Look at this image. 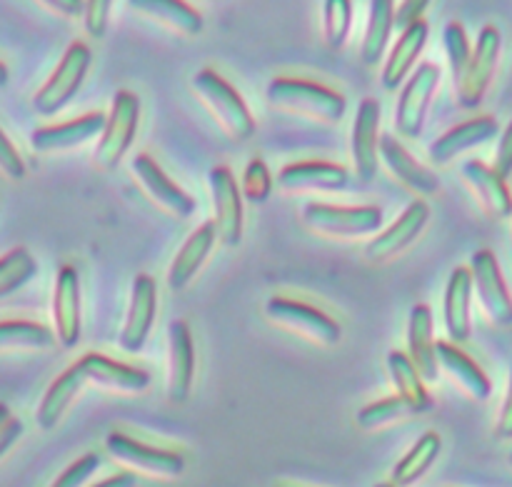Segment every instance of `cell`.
<instances>
[{"mask_svg": "<svg viewBox=\"0 0 512 487\" xmlns=\"http://www.w3.org/2000/svg\"><path fill=\"white\" fill-rule=\"evenodd\" d=\"M215 238H218V233H215L213 220H208V223L200 225L195 233H190V238L185 240L183 248L178 250L175 260L170 263V270H168V288L170 290L188 288L190 280L198 275V270L203 268L205 260H208L210 250H213V245H215Z\"/></svg>", "mask_w": 512, "mask_h": 487, "instance_id": "cell-26", "label": "cell"}, {"mask_svg": "<svg viewBox=\"0 0 512 487\" xmlns=\"http://www.w3.org/2000/svg\"><path fill=\"white\" fill-rule=\"evenodd\" d=\"M413 415H415V410L410 408V405L405 403L400 395H393V398L375 400V403L360 408L358 415H355V423H358V428L373 433V430L385 428V425L400 423V420L413 418Z\"/></svg>", "mask_w": 512, "mask_h": 487, "instance_id": "cell-35", "label": "cell"}, {"mask_svg": "<svg viewBox=\"0 0 512 487\" xmlns=\"http://www.w3.org/2000/svg\"><path fill=\"white\" fill-rule=\"evenodd\" d=\"M208 185L215 205V233L225 248H235L243 240V195L235 175L225 165H215L208 173Z\"/></svg>", "mask_w": 512, "mask_h": 487, "instance_id": "cell-11", "label": "cell"}, {"mask_svg": "<svg viewBox=\"0 0 512 487\" xmlns=\"http://www.w3.org/2000/svg\"><path fill=\"white\" fill-rule=\"evenodd\" d=\"M140 125V98L130 90H118L113 98V108H110L108 120H105V130L100 135V143L95 148V168L108 173L120 165L125 153L133 145L135 133Z\"/></svg>", "mask_w": 512, "mask_h": 487, "instance_id": "cell-3", "label": "cell"}, {"mask_svg": "<svg viewBox=\"0 0 512 487\" xmlns=\"http://www.w3.org/2000/svg\"><path fill=\"white\" fill-rule=\"evenodd\" d=\"M395 28V0H370L368 25H365L363 43H360V60L365 65H375L388 50L390 35Z\"/></svg>", "mask_w": 512, "mask_h": 487, "instance_id": "cell-32", "label": "cell"}, {"mask_svg": "<svg viewBox=\"0 0 512 487\" xmlns=\"http://www.w3.org/2000/svg\"><path fill=\"white\" fill-rule=\"evenodd\" d=\"M463 178L468 180L470 188L480 198L483 208L488 210L493 218H510L512 215V195L508 190V183L495 173L490 165L480 163V160H468L463 163Z\"/></svg>", "mask_w": 512, "mask_h": 487, "instance_id": "cell-29", "label": "cell"}, {"mask_svg": "<svg viewBox=\"0 0 512 487\" xmlns=\"http://www.w3.org/2000/svg\"><path fill=\"white\" fill-rule=\"evenodd\" d=\"M470 278H473V288L478 293L485 315L500 328L512 325V295L508 285H505L503 270H500L493 250H478L473 255Z\"/></svg>", "mask_w": 512, "mask_h": 487, "instance_id": "cell-10", "label": "cell"}, {"mask_svg": "<svg viewBox=\"0 0 512 487\" xmlns=\"http://www.w3.org/2000/svg\"><path fill=\"white\" fill-rule=\"evenodd\" d=\"M98 468H100V455L88 453L80 460H75L73 465H68V468L58 475V480H55L50 487H83L90 478H93Z\"/></svg>", "mask_w": 512, "mask_h": 487, "instance_id": "cell-40", "label": "cell"}, {"mask_svg": "<svg viewBox=\"0 0 512 487\" xmlns=\"http://www.w3.org/2000/svg\"><path fill=\"white\" fill-rule=\"evenodd\" d=\"M435 360H438V368H443L465 393L473 400H488L493 393V383H490L488 375L480 370V365L475 363L470 355H465L458 345L448 343V340H438L435 343Z\"/></svg>", "mask_w": 512, "mask_h": 487, "instance_id": "cell-23", "label": "cell"}, {"mask_svg": "<svg viewBox=\"0 0 512 487\" xmlns=\"http://www.w3.org/2000/svg\"><path fill=\"white\" fill-rule=\"evenodd\" d=\"M388 373L398 395L415 410V415H425L433 410V398L425 390L423 378L415 370V365L410 363L408 353H403V350L388 353Z\"/></svg>", "mask_w": 512, "mask_h": 487, "instance_id": "cell-31", "label": "cell"}, {"mask_svg": "<svg viewBox=\"0 0 512 487\" xmlns=\"http://www.w3.org/2000/svg\"><path fill=\"white\" fill-rule=\"evenodd\" d=\"M273 193V175H270L268 165L260 158L250 160L248 168L243 173V188H240V195H243L248 203L260 205L270 198Z\"/></svg>", "mask_w": 512, "mask_h": 487, "instance_id": "cell-39", "label": "cell"}, {"mask_svg": "<svg viewBox=\"0 0 512 487\" xmlns=\"http://www.w3.org/2000/svg\"><path fill=\"white\" fill-rule=\"evenodd\" d=\"M55 333L33 320H0V350H48Z\"/></svg>", "mask_w": 512, "mask_h": 487, "instance_id": "cell-34", "label": "cell"}, {"mask_svg": "<svg viewBox=\"0 0 512 487\" xmlns=\"http://www.w3.org/2000/svg\"><path fill=\"white\" fill-rule=\"evenodd\" d=\"M195 93L200 95L210 108L213 118L223 125L225 133L238 143H245L255 135V118L248 110L245 100L240 98L238 90L213 68H203L193 78Z\"/></svg>", "mask_w": 512, "mask_h": 487, "instance_id": "cell-2", "label": "cell"}, {"mask_svg": "<svg viewBox=\"0 0 512 487\" xmlns=\"http://www.w3.org/2000/svg\"><path fill=\"white\" fill-rule=\"evenodd\" d=\"M493 170L503 180H508L512 175V120L508 123V128H505L503 138H500V148H498V155H495Z\"/></svg>", "mask_w": 512, "mask_h": 487, "instance_id": "cell-45", "label": "cell"}, {"mask_svg": "<svg viewBox=\"0 0 512 487\" xmlns=\"http://www.w3.org/2000/svg\"><path fill=\"white\" fill-rule=\"evenodd\" d=\"M443 45L445 53H448L450 70H453V80L458 85V80L463 78L465 68L470 63V55H473V48H470L468 33L460 23H448L443 30Z\"/></svg>", "mask_w": 512, "mask_h": 487, "instance_id": "cell-38", "label": "cell"}, {"mask_svg": "<svg viewBox=\"0 0 512 487\" xmlns=\"http://www.w3.org/2000/svg\"><path fill=\"white\" fill-rule=\"evenodd\" d=\"M83 388H85V378L78 370V365H70L68 370H63V373L50 383V388L45 390L43 400H40L38 413H35V423H38V428L53 430L55 425L63 420L65 410L70 408V403L78 398Z\"/></svg>", "mask_w": 512, "mask_h": 487, "instance_id": "cell-30", "label": "cell"}, {"mask_svg": "<svg viewBox=\"0 0 512 487\" xmlns=\"http://www.w3.org/2000/svg\"><path fill=\"white\" fill-rule=\"evenodd\" d=\"M135 485H138L135 473H118V475H113V478L103 480V483H98L93 487H135Z\"/></svg>", "mask_w": 512, "mask_h": 487, "instance_id": "cell-48", "label": "cell"}, {"mask_svg": "<svg viewBox=\"0 0 512 487\" xmlns=\"http://www.w3.org/2000/svg\"><path fill=\"white\" fill-rule=\"evenodd\" d=\"M38 273V263L30 255V250L15 248L8 255L0 258V298L5 295H13L15 290H20L23 285H28L30 280Z\"/></svg>", "mask_w": 512, "mask_h": 487, "instance_id": "cell-36", "label": "cell"}, {"mask_svg": "<svg viewBox=\"0 0 512 487\" xmlns=\"http://www.w3.org/2000/svg\"><path fill=\"white\" fill-rule=\"evenodd\" d=\"M50 13L60 15V18H83V8H85V0H40Z\"/></svg>", "mask_w": 512, "mask_h": 487, "instance_id": "cell-46", "label": "cell"}, {"mask_svg": "<svg viewBox=\"0 0 512 487\" xmlns=\"http://www.w3.org/2000/svg\"><path fill=\"white\" fill-rule=\"evenodd\" d=\"M155 310H158V285L150 275H138L130 288L128 315L120 330V348L125 353H140L145 348L155 323Z\"/></svg>", "mask_w": 512, "mask_h": 487, "instance_id": "cell-13", "label": "cell"}, {"mask_svg": "<svg viewBox=\"0 0 512 487\" xmlns=\"http://www.w3.org/2000/svg\"><path fill=\"white\" fill-rule=\"evenodd\" d=\"M510 465H512V453H510Z\"/></svg>", "mask_w": 512, "mask_h": 487, "instance_id": "cell-51", "label": "cell"}, {"mask_svg": "<svg viewBox=\"0 0 512 487\" xmlns=\"http://www.w3.org/2000/svg\"><path fill=\"white\" fill-rule=\"evenodd\" d=\"M408 358L420 373L423 383L438 380V360H435L433 340V310L428 305H415L408 318Z\"/></svg>", "mask_w": 512, "mask_h": 487, "instance_id": "cell-24", "label": "cell"}, {"mask_svg": "<svg viewBox=\"0 0 512 487\" xmlns=\"http://www.w3.org/2000/svg\"><path fill=\"white\" fill-rule=\"evenodd\" d=\"M8 85V68H5V63H0V88H5Z\"/></svg>", "mask_w": 512, "mask_h": 487, "instance_id": "cell-49", "label": "cell"}, {"mask_svg": "<svg viewBox=\"0 0 512 487\" xmlns=\"http://www.w3.org/2000/svg\"><path fill=\"white\" fill-rule=\"evenodd\" d=\"M265 315L275 325H280V328L298 333L300 338L310 340L315 345H323V348H333L343 338V330L328 313H323L315 305L300 303V300L270 298L265 303Z\"/></svg>", "mask_w": 512, "mask_h": 487, "instance_id": "cell-5", "label": "cell"}, {"mask_svg": "<svg viewBox=\"0 0 512 487\" xmlns=\"http://www.w3.org/2000/svg\"><path fill=\"white\" fill-rule=\"evenodd\" d=\"M353 28V3L350 0H325L323 3V35L330 50H340Z\"/></svg>", "mask_w": 512, "mask_h": 487, "instance_id": "cell-37", "label": "cell"}, {"mask_svg": "<svg viewBox=\"0 0 512 487\" xmlns=\"http://www.w3.org/2000/svg\"><path fill=\"white\" fill-rule=\"evenodd\" d=\"M110 10H113V0H85L83 23L90 38H103L110 23Z\"/></svg>", "mask_w": 512, "mask_h": 487, "instance_id": "cell-41", "label": "cell"}, {"mask_svg": "<svg viewBox=\"0 0 512 487\" xmlns=\"http://www.w3.org/2000/svg\"><path fill=\"white\" fill-rule=\"evenodd\" d=\"M440 68L435 63H423L415 68L400 93L398 110H395V130L405 138H420L425 128V115H428L430 100L440 85Z\"/></svg>", "mask_w": 512, "mask_h": 487, "instance_id": "cell-9", "label": "cell"}, {"mask_svg": "<svg viewBox=\"0 0 512 487\" xmlns=\"http://www.w3.org/2000/svg\"><path fill=\"white\" fill-rule=\"evenodd\" d=\"M380 160L385 163V168L393 173V178H398L400 183L405 185L408 190H413L415 195H435L440 190V180L433 170L425 168L423 163L413 158L408 150L403 148L398 138L393 135H383L380 138V148H378Z\"/></svg>", "mask_w": 512, "mask_h": 487, "instance_id": "cell-21", "label": "cell"}, {"mask_svg": "<svg viewBox=\"0 0 512 487\" xmlns=\"http://www.w3.org/2000/svg\"><path fill=\"white\" fill-rule=\"evenodd\" d=\"M303 223L315 233L333 238H365L383 228V210L375 205L340 208L328 203H308L303 208Z\"/></svg>", "mask_w": 512, "mask_h": 487, "instance_id": "cell-6", "label": "cell"}, {"mask_svg": "<svg viewBox=\"0 0 512 487\" xmlns=\"http://www.w3.org/2000/svg\"><path fill=\"white\" fill-rule=\"evenodd\" d=\"M0 173L10 180H23L25 178V163L15 145L10 143L8 135L0 130Z\"/></svg>", "mask_w": 512, "mask_h": 487, "instance_id": "cell-42", "label": "cell"}, {"mask_svg": "<svg viewBox=\"0 0 512 487\" xmlns=\"http://www.w3.org/2000/svg\"><path fill=\"white\" fill-rule=\"evenodd\" d=\"M105 120H108V115L95 110V113L80 115V118L68 120V123L45 125V128L30 133V148L35 153H63V150L80 148V145L103 135Z\"/></svg>", "mask_w": 512, "mask_h": 487, "instance_id": "cell-16", "label": "cell"}, {"mask_svg": "<svg viewBox=\"0 0 512 487\" xmlns=\"http://www.w3.org/2000/svg\"><path fill=\"white\" fill-rule=\"evenodd\" d=\"M440 450H443V440H440L438 433H425L413 448L408 450L403 460L395 465L393 480L390 485L393 487H413L420 478H425L430 468L435 465V460L440 458Z\"/></svg>", "mask_w": 512, "mask_h": 487, "instance_id": "cell-33", "label": "cell"}, {"mask_svg": "<svg viewBox=\"0 0 512 487\" xmlns=\"http://www.w3.org/2000/svg\"><path fill=\"white\" fill-rule=\"evenodd\" d=\"M275 180L285 193H308V190L340 193L348 188L350 173L343 165L325 163V160H303V163L285 165Z\"/></svg>", "mask_w": 512, "mask_h": 487, "instance_id": "cell-19", "label": "cell"}, {"mask_svg": "<svg viewBox=\"0 0 512 487\" xmlns=\"http://www.w3.org/2000/svg\"><path fill=\"white\" fill-rule=\"evenodd\" d=\"M23 435V423L10 413L8 405L0 403V458L13 448Z\"/></svg>", "mask_w": 512, "mask_h": 487, "instance_id": "cell-43", "label": "cell"}, {"mask_svg": "<svg viewBox=\"0 0 512 487\" xmlns=\"http://www.w3.org/2000/svg\"><path fill=\"white\" fill-rule=\"evenodd\" d=\"M498 438L500 440H510L512 438V370H510V388H508V398L503 403V413H500L498 420Z\"/></svg>", "mask_w": 512, "mask_h": 487, "instance_id": "cell-47", "label": "cell"}, {"mask_svg": "<svg viewBox=\"0 0 512 487\" xmlns=\"http://www.w3.org/2000/svg\"><path fill=\"white\" fill-rule=\"evenodd\" d=\"M470 300H473L470 268H455L445 288V328L453 345L470 338Z\"/></svg>", "mask_w": 512, "mask_h": 487, "instance_id": "cell-28", "label": "cell"}, {"mask_svg": "<svg viewBox=\"0 0 512 487\" xmlns=\"http://www.w3.org/2000/svg\"><path fill=\"white\" fill-rule=\"evenodd\" d=\"M130 168H133V175L143 185L148 198L155 205H160L165 213L180 220H188L195 213V200L178 183H173L150 155H135Z\"/></svg>", "mask_w": 512, "mask_h": 487, "instance_id": "cell-14", "label": "cell"}, {"mask_svg": "<svg viewBox=\"0 0 512 487\" xmlns=\"http://www.w3.org/2000/svg\"><path fill=\"white\" fill-rule=\"evenodd\" d=\"M105 448L120 465L150 475V478L175 480L185 473L183 455L175 453V450L150 448V445L138 443V440L125 433H110L105 438Z\"/></svg>", "mask_w": 512, "mask_h": 487, "instance_id": "cell-7", "label": "cell"}, {"mask_svg": "<svg viewBox=\"0 0 512 487\" xmlns=\"http://www.w3.org/2000/svg\"><path fill=\"white\" fill-rule=\"evenodd\" d=\"M498 130V120L493 115H480V118L468 120V123L455 125V128H450L448 133H443L430 145V163L448 165L450 160H455L465 150H473L493 140Z\"/></svg>", "mask_w": 512, "mask_h": 487, "instance_id": "cell-22", "label": "cell"}, {"mask_svg": "<svg viewBox=\"0 0 512 487\" xmlns=\"http://www.w3.org/2000/svg\"><path fill=\"white\" fill-rule=\"evenodd\" d=\"M265 98L273 108L328 125L340 123L348 110V100L338 90L305 78H273L265 88Z\"/></svg>", "mask_w": 512, "mask_h": 487, "instance_id": "cell-1", "label": "cell"}, {"mask_svg": "<svg viewBox=\"0 0 512 487\" xmlns=\"http://www.w3.org/2000/svg\"><path fill=\"white\" fill-rule=\"evenodd\" d=\"M195 380V343L190 325L173 320L168 328V398L185 403Z\"/></svg>", "mask_w": 512, "mask_h": 487, "instance_id": "cell-18", "label": "cell"}, {"mask_svg": "<svg viewBox=\"0 0 512 487\" xmlns=\"http://www.w3.org/2000/svg\"><path fill=\"white\" fill-rule=\"evenodd\" d=\"M78 370L83 373L85 385H98L105 390H118V393H143L150 385V375L133 365L118 363L100 353H88L78 360Z\"/></svg>", "mask_w": 512, "mask_h": 487, "instance_id": "cell-20", "label": "cell"}, {"mask_svg": "<svg viewBox=\"0 0 512 487\" xmlns=\"http://www.w3.org/2000/svg\"><path fill=\"white\" fill-rule=\"evenodd\" d=\"M428 5H430V0H403V3H400V8L395 10V25L403 30V28H408V25L423 20V13L428 10Z\"/></svg>", "mask_w": 512, "mask_h": 487, "instance_id": "cell-44", "label": "cell"}, {"mask_svg": "<svg viewBox=\"0 0 512 487\" xmlns=\"http://www.w3.org/2000/svg\"><path fill=\"white\" fill-rule=\"evenodd\" d=\"M90 60H93V53H90L88 45L80 43V40L70 43L63 58H60L58 68L45 80L43 88L33 95L35 113L43 115V118L60 113L75 98L80 85H83L90 68Z\"/></svg>", "mask_w": 512, "mask_h": 487, "instance_id": "cell-4", "label": "cell"}, {"mask_svg": "<svg viewBox=\"0 0 512 487\" xmlns=\"http://www.w3.org/2000/svg\"><path fill=\"white\" fill-rule=\"evenodd\" d=\"M53 323L55 340L65 350L78 348L80 343V275L73 265L58 270L53 290Z\"/></svg>", "mask_w": 512, "mask_h": 487, "instance_id": "cell-15", "label": "cell"}, {"mask_svg": "<svg viewBox=\"0 0 512 487\" xmlns=\"http://www.w3.org/2000/svg\"><path fill=\"white\" fill-rule=\"evenodd\" d=\"M375 487H393V485H390V483H378Z\"/></svg>", "mask_w": 512, "mask_h": 487, "instance_id": "cell-50", "label": "cell"}, {"mask_svg": "<svg viewBox=\"0 0 512 487\" xmlns=\"http://www.w3.org/2000/svg\"><path fill=\"white\" fill-rule=\"evenodd\" d=\"M128 5L143 18L153 20L173 33L188 35V38L200 35L205 28L203 15L185 0H128Z\"/></svg>", "mask_w": 512, "mask_h": 487, "instance_id": "cell-27", "label": "cell"}, {"mask_svg": "<svg viewBox=\"0 0 512 487\" xmlns=\"http://www.w3.org/2000/svg\"><path fill=\"white\" fill-rule=\"evenodd\" d=\"M380 103L375 98L360 100L358 113H355L353 138H350V148H353V163L355 173L363 183H370L378 173L380 163Z\"/></svg>", "mask_w": 512, "mask_h": 487, "instance_id": "cell-17", "label": "cell"}, {"mask_svg": "<svg viewBox=\"0 0 512 487\" xmlns=\"http://www.w3.org/2000/svg\"><path fill=\"white\" fill-rule=\"evenodd\" d=\"M500 45H503L500 30L495 28V25H485V28L480 30L473 55H470L468 68H465L463 78L458 80L460 108L473 110L483 103L485 93H488L490 83H493L495 68H498Z\"/></svg>", "mask_w": 512, "mask_h": 487, "instance_id": "cell-8", "label": "cell"}, {"mask_svg": "<svg viewBox=\"0 0 512 487\" xmlns=\"http://www.w3.org/2000/svg\"><path fill=\"white\" fill-rule=\"evenodd\" d=\"M430 220V208L425 200H413L408 208L403 210L398 220L390 225L388 230H380L373 240L365 248V258L368 263H388L395 255H400L403 250H408L410 245L418 240V235L423 233L425 225Z\"/></svg>", "mask_w": 512, "mask_h": 487, "instance_id": "cell-12", "label": "cell"}, {"mask_svg": "<svg viewBox=\"0 0 512 487\" xmlns=\"http://www.w3.org/2000/svg\"><path fill=\"white\" fill-rule=\"evenodd\" d=\"M425 43H428V23L425 20H418V23L408 25L400 33L398 43L390 50L388 63H385L383 75H380V83H383L385 90H398L400 85L405 83V78L410 75V70L418 63L420 53H423Z\"/></svg>", "mask_w": 512, "mask_h": 487, "instance_id": "cell-25", "label": "cell"}]
</instances>
